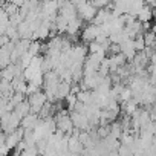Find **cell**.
<instances>
[{
    "instance_id": "6da1fadb",
    "label": "cell",
    "mask_w": 156,
    "mask_h": 156,
    "mask_svg": "<svg viewBox=\"0 0 156 156\" xmlns=\"http://www.w3.org/2000/svg\"><path fill=\"white\" fill-rule=\"evenodd\" d=\"M76 8H78V16H80L83 20L89 22V23L95 19V16L98 12V8L92 2H89V0H84V2H81L80 5H76Z\"/></svg>"
},
{
    "instance_id": "7a4b0ae2",
    "label": "cell",
    "mask_w": 156,
    "mask_h": 156,
    "mask_svg": "<svg viewBox=\"0 0 156 156\" xmlns=\"http://www.w3.org/2000/svg\"><path fill=\"white\" fill-rule=\"evenodd\" d=\"M28 100H29V103H31V112H34V113H40L41 109H43V106L46 104V101H49L44 90H43V92L40 90V92H37V94H34V95H29Z\"/></svg>"
},
{
    "instance_id": "3957f363",
    "label": "cell",
    "mask_w": 156,
    "mask_h": 156,
    "mask_svg": "<svg viewBox=\"0 0 156 156\" xmlns=\"http://www.w3.org/2000/svg\"><path fill=\"white\" fill-rule=\"evenodd\" d=\"M70 118H72V121H73V126L78 127V129H81V130H90V129H94V127L90 126L89 116H87L86 113H81V112L73 110V112H70Z\"/></svg>"
},
{
    "instance_id": "277c9868",
    "label": "cell",
    "mask_w": 156,
    "mask_h": 156,
    "mask_svg": "<svg viewBox=\"0 0 156 156\" xmlns=\"http://www.w3.org/2000/svg\"><path fill=\"white\" fill-rule=\"evenodd\" d=\"M98 35H100V25H95V23H89L81 31V40L84 43H90V41L97 40Z\"/></svg>"
},
{
    "instance_id": "5b68a950",
    "label": "cell",
    "mask_w": 156,
    "mask_h": 156,
    "mask_svg": "<svg viewBox=\"0 0 156 156\" xmlns=\"http://www.w3.org/2000/svg\"><path fill=\"white\" fill-rule=\"evenodd\" d=\"M84 150V144L80 141L78 135H70L69 138V151L70 153H83Z\"/></svg>"
},
{
    "instance_id": "8992f818",
    "label": "cell",
    "mask_w": 156,
    "mask_h": 156,
    "mask_svg": "<svg viewBox=\"0 0 156 156\" xmlns=\"http://www.w3.org/2000/svg\"><path fill=\"white\" fill-rule=\"evenodd\" d=\"M72 92V83L61 80L58 84V90H57V101L60 100H66V97Z\"/></svg>"
},
{
    "instance_id": "52a82bcc",
    "label": "cell",
    "mask_w": 156,
    "mask_h": 156,
    "mask_svg": "<svg viewBox=\"0 0 156 156\" xmlns=\"http://www.w3.org/2000/svg\"><path fill=\"white\" fill-rule=\"evenodd\" d=\"M136 19H138V20H141L142 23H144V22H150V20H153V8H151L150 5H147V3H145V5L139 9V12H138Z\"/></svg>"
},
{
    "instance_id": "ba28073f",
    "label": "cell",
    "mask_w": 156,
    "mask_h": 156,
    "mask_svg": "<svg viewBox=\"0 0 156 156\" xmlns=\"http://www.w3.org/2000/svg\"><path fill=\"white\" fill-rule=\"evenodd\" d=\"M11 63H12L11 61V51L6 46H2V51H0V67L5 69Z\"/></svg>"
},
{
    "instance_id": "9c48e42d",
    "label": "cell",
    "mask_w": 156,
    "mask_h": 156,
    "mask_svg": "<svg viewBox=\"0 0 156 156\" xmlns=\"http://www.w3.org/2000/svg\"><path fill=\"white\" fill-rule=\"evenodd\" d=\"M14 110H16L22 118H25L26 115H29V113H31V103H29V100L26 98L25 101H22L20 104H17Z\"/></svg>"
},
{
    "instance_id": "30bf717a",
    "label": "cell",
    "mask_w": 156,
    "mask_h": 156,
    "mask_svg": "<svg viewBox=\"0 0 156 156\" xmlns=\"http://www.w3.org/2000/svg\"><path fill=\"white\" fill-rule=\"evenodd\" d=\"M76 95H78V101H81L84 104H92L94 103V94H92V90H80Z\"/></svg>"
},
{
    "instance_id": "8fae6325",
    "label": "cell",
    "mask_w": 156,
    "mask_h": 156,
    "mask_svg": "<svg viewBox=\"0 0 156 156\" xmlns=\"http://www.w3.org/2000/svg\"><path fill=\"white\" fill-rule=\"evenodd\" d=\"M133 41H135V48H136V51H144L145 49V38H144V32L142 34H138L135 38H133Z\"/></svg>"
},
{
    "instance_id": "7c38bea8",
    "label": "cell",
    "mask_w": 156,
    "mask_h": 156,
    "mask_svg": "<svg viewBox=\"0 0 156 156\" xmlns=\"http://www.w3.org/2000/svg\"><path fill=\"white\" fill-rule=\"evenodd\" d=\"M32 54L28 51V52H25V54H22V57H20V61H19V64L23 67V69H26L29 64H31V61H32Z\"/></svg>"
},
{
    "instance_id": "4fadbf2b",
    "label": "cell",
    "mask_w": 156,
    "mask_h": 156,
    "mask_svg": "<svg viewBox=\"0 0 156 156\" xmlns=\"http://www.w3.org/2000/svg\"><path fill=\"white\" fill-rule=\"evenodd\" d=\"M103 49V44H100L97 40H94V41H90L89 44H87V51H89V54H97V52H100Z\"/></svg>"
},
{
    "instance_id": "5bb4252c",
    "label": "cell",
    "mask_w": 156,
    "mask_h": 156,
    "mask_svg": "<svg viewBox=\"0 0 156 156\" xmlns=\"http://www.w3.org/2000/svg\"><path fill=\"white\" fill-rule=\"evenodd\" d=\"M40 87H41V86H38V84H35V83L28 81V90H26V95L29 97V95H34V94L40 92Z\"/></svg>"
},
{
    "instance_id": "9a60e30c",
    "label": "cell",
    "mask_w": 156,
    "mask_h": 156,
    "mask_svg": "<svg viewBox=\"0 0 156 156\" xmlns=\"http://www.w3.org/2000/svg\"><path fill=\"white\" fill-rule=\"evenodd\" d=\"M90 2L100 9V8H107V6L110 5L112 0H90Z\"/></svg>"
},
{
    "instance_id": "2e32d148",
    "label": "cell",
    "mask_w": 156,
    "mask_h": 156,
    "mask_svg": "<svg viewBox=\"0 0 156 156\" xmlns=\"http://www.w3.org/2000/svg\"><path fill=\"white\" fill-rule=\"evenodd\" d=\"M11 41V38L8 37V34H0V46H5Z\"/></svg>"
},
{
    "instance_id": "e0dca14e",
    "label": "cell",
    "mask_w": 156,
    "mask_h": 156,
    "mask_svg": "<svg viewBox=\"0 0 156 156\" xmlns=\"http://www.w3.org/2000/svg\"><path fill=\"white\" fill-rule=\"evenodd\" d=\"M153 19H154V20H156V6H154V8H153Z\"/></svg>"
},
{
    "instance_id": "ac0fdd59",
    "label": "cell",
    "mask_w": 156,
    "mask_h": 156,
    "mask_svg": "<svg viewBox=\"0 0 156 156\" xmlns=\"http://www.w3.org/2000/svg\"><path fill=\"white\" fill-rule=\"evenodd\" d=\"M151 31H154V32H156V23H154V25L151 26Z\"/></svg>"
}]
</instances>
